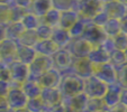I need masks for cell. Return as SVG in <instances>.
Returning <instances> with one entry per match:
<instances>
[{"label": "cell", "mask_w": 127, "mask_h": 112, "mask_svg": "<svg viewBox=\"0 0 127 112\" xmlns=\"http://www.w3.org/2000/svg\"><path fill=\"white\" fill-rule=\"evenodd\" d=\"M120 103L127 107V89H123L122 94H120Z\"/></svg>", "instance_id": "ac0fdd59"}, {"label": "cell", "mask_w": 127, "mask_h": 112, "mask_svg": "<svg viewBox=\"0 0 127 112\" xmlns=\"http://www.w3.org/2000/svg\"><path fill=\"white\" fill-rule=\"evenodd\" d=\"M72 55L67 52H56L53 55V65L55 64L56 69H64L69 66H72Z\"/></svg>", "instance_id": "8fae6325"}, {"label": "cell", "mask_w": 127, "mask_h": 112, "mask_svg": "<svg viewBox=\"0 0 127 112\" xmlns=\"http://www.w3.org/2000/svg\"><path fill=\"white\" fill-rule=\"evenodd\" d=\"M88 112V111H87ZM98 112H108V111H106V110H101V111H98Z\"/></svg>", "instance_id": "ffe728a7"}, {"label": "cell", "mask_w": 127, "mask_h": 112, "mask_svg": "<svg viewBox=\"0 0 127 112\" xmlns=\"http://www.w3.org/2000/svg\"><path fill=\"white\" fill-rule=\"evenodd\" d=\"M52 63H53V61H51L48 56L37 55L35 57V60L32 62V64L28 66L29 75L33 76L35 79V81H37L43 74H45L47 71L53 68Z\"/></svg>", "instance_id": "277c9868"}, {"label": "cell", "mask_w": 127, "mask_h": 112, "mask_svg": "<svg viewBox=\"0 0 127 112\" xmlns=\"http://www.w3.org/2000/svg\"><path fill=\"white\" fill-rule=\"evenodd\" d=\"M34 12L39 16H45L50 11V7L52 5L50 0H35L34 1Z\"/></svg>", "instance_id": "4fadbf2b"}, {"label": "cell", "mask_w": 127, "mask_h": 112, "mask_svg": "<svg viewBox=\"0 0 127 112\" xmlns=\"http://www.w3.org/2000/svg\"><path fill=\"white\" fill-rule=\"evenodd\" d=\"M123 88L119 83H115V84H110L108 85V90L107 93L105 94V96L102 98L103 103L107 108H113L115 105L119 104L120 103V94H122Z\"/></svg>", "instance_id": "9c48e42d"}, {"label": "cell", "mask_w": 127, "mask_h": 112, "mask_svg": "<svg viewBox=\"0 0 127 112\" xmlns=\"http://www.w3.org/2000/svg\"><path fill=\"white\" fill-rule=\"evenodd\" d=\"M59 90L61 91L63 98L71 99L73 96H77L84 91V80L81 79L78 75H69L62 79L61 84L59 86Z\"/></svg>", "instance_id": "6da1fadb"}, {"label": "cell", "mask_w": 127, "mask_h": 112, "mask_svg": "<svg viewBox=\"0 0 127 112\" xmlns=\"http://www.w3.org/2000/svg\"><path fill=\"white\" fill-rule=\"evenodd\" d=\"M15 112H31L27 108H22V109H17L15 110Z\"/></svg>", "instance_id": "d6986e66"}, {"label": "cell", "mask_w": 127, "mask_h": 112, "mask_svg": "<svg viewBox=\"0 0 127 112\" xmlns=\"http://www.w3.org/2000/svg\"><path fill=\"white\" fill-rule=\"evenodd\" d=\"M94 76L107 85L117 83V71L110 63L94 65Z\"/></svg>", "instance_id": "3957f363"}, {"label": "cell", "mask_w": 127, "mask_h": 112, "mask_svg": "<svg viewBox=\"0 0 127 112\" xmlns=\"http://www.w3.org/2000/svg\"><path fill=\"white\" fill-rule=\"evenodd\" d=\"M62 81L60 73L56 68H51L45 74H43L38 80L37 83L42 86V89H53V88H59Z\"/></svg>", "instance_id": "ba28073f"}, {"label": "cell", "mask_w": 127, "mask_h": 112, "mask_svg": "<svg viewBox=\"0 0 127 112\" xmlns=\"http://www.w3.org/2000/svg\"><path fill=\"white\" fill-rule=\"evenodd\" d=\"M20 88H22V90L25 92V94L27 95L28 99L39 98L41 94H42V91H43L42 86L37 83V81H35V80L31 81L29 79H28V81L25 82Z\"/></svg>", "instance_id": "7c38bea8"}, {"label": "cell", "mask_w": 127, "mask_h": 112, "mask_svg": "<svg viewBox=\"0 0 127 112\" xmlns=\"http://www.w3.org/2000/svg\"><path fill=\"white\" fill-rule=\"evenodd\" d=\"M72 66L75 71V75L83 80L94 75V64L88 57H78L74 62H72Z\"/></svg>", "instance_id": "52a82bcc"}, {"label": "cell", "mask_w": 127, "mask_h": 112, "mask_svg": "<svg viewBox=\"0 0 127 112\" xmlns=\"http://www.w3.org/2000/svg\"><path fill=\"white\" fill-rule=\"evenodd\" d=\"M9 71H10V77H11L15 82L19 83L20 86L26 81H28V77H29L28 65L23 64V63H20V62L15 63V65H12V67Z\"/></svg>", "instance_id": "30bf717a"}, {"label": "cell", "mask_w": 127, "mask_h": 112, "mask_svg": "<svg viewBox=\"0 0 127 112\" xmlns=\"http://www.w3.org/2000/svg\"><path fill=\"white\" fill-rule=\"evenodd\" d=\"M108 112H127V107H125L124 104L119 103V104L110 108V109L108 110Z\"/></svg>", "instance_id": "e0dca14e"}, {"label": "cell", "mask_w": 127, "mask_h": 112, "mask_svg": "<svg viewBox=\"0 0 127 112\" xmlns=\"http://www.w3.org/2000/svg\"><path fill=\"white\" fill-rule=\"evenodd\" d=\"M39 98H41L42 102L44 103L45 107L52 108V109L58 107V105H61L63 103V95L58 88L43 89Z\"/></svg>", "instance_id": "5b68a950"}, {"label": "cell", "mask_w": 127, "mask_h": 112, "mask_svg": "<svg viewBox=\"0 0 127 112\" xmlns=\"http://www.w3.org/2000/svg\"><path fill=\"white\" fill-rule=\"evenodd\" d=\"M26 108L31 112H43L45 105L42 102L41 98H36V99H29Z\"/></svg>", "instance_id": "9a60e30c"}, {"label": "cell", "mask_w": 127, "mask_h": 112, "mask_svg": "<svg viewBox=\"0 0 127 112\" xmlns=\"http://www.w3.org/2000/svg\"><path fill=\"white\" fill-rule=\"evenodd\" d=\"M105 108H107V107L105 105L102 99H89L86 111L98 112V111H101V110H105Z\"/></svg>", "instance_id": "5bb4252c"}, {"label": "cell", "mask_w": 127, "mask_h": 112, "mask_svg": "<svg viewBox=\"0 0 127 112\" xmlns=\"http://www.w3.org/2000/svg\"><path fill=\"white\" fill-rule=\"evenodd\" d=\"M117 82L124 89H127V64L122 66L117 72Z\"/></svg>", "instance_id": "2e32d148"}, {"label": "cell", "mask_w": 127, "mask_h": 112, "mask_svg": "<svg viewBox=\"0 0 127 112\" xmlns=\"http://www.w3.org/2000/svg\"><path fill=\"white\" fill-rule=\"evenodd\" d=\"M43 112H45V111H43Z\"/></svg>", "instance_id": "44dd1931"}, {"label": "cell", "mask_w": 127, "mask_h": 112, "mask_svg": "<svg viewBox=\"0 0 127 112\" xmlns=\"http://www.w3.org/2000/svg\"><path fill=\"white\" fill-rule=\"evenodd\" d=\"M29 99L25 94V92L22 90V88H16L11 89L7 94V101L10 108L14 110L22 109V108H26L27 103H28Z\"/></svg>", "instance_id": "8992f818"}, {"label": "cell", "mask_w": 127, "mask_h": 112, "mask_svg": "<svg viewBox=\"0 0 127 112\" xmlns=\"http://www.w3.org/2000/svg\"><path fill=\"white\" fill-rule=\"evenodd\" d=\"M108 85L101 82L96 76H90L84 80V91L83 93L89 99H102L107 93Z\"/></svg>", "instance_id": "7a4b0ae2"}]
</instances>
